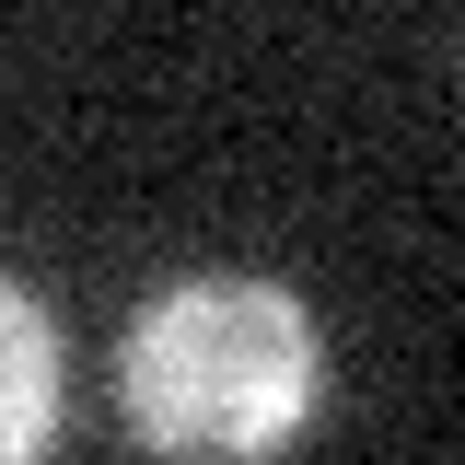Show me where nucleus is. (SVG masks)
<instances>
[{"instance_id": "1", "label": "nucleus", "mask_w": 465, "mask_h": 465, "mask_svg": "<svg viewBox=\"0 0 465 465\" xmlns=\"http://www.w3.org/2000/svg\"><path fill=\"white\" fill-rule=\"evenodd\" d=\"M326 407V326L291 280L186 268L116 338V419L163 465H268Z\"/></svg>"}, {"instance_id": "2", "label": "nucleus", "mask_w": 465, "mask_h": 465, "mask_svg": "<svg viewBox=\"0 0 465 465\" xmlns=\"http://www.w3.org/2000/svg\"><path fill=\"white\" fill-rule=\"evenodd\" d=\"M58 407H70V349H58V314L0 268V465H47Z\"/></svg>"}]
</instances>
